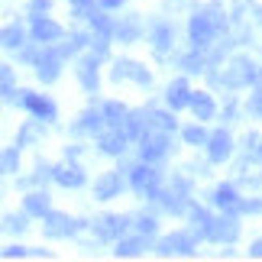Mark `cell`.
<instances>
[{"mask_svg":"<svg viewBox=\"0 0 262 262\" xmlns=\"http://www.w3.org/2000/svg\"><path fill=\"white\" fill-rule=\"evenodd\" d=\"M224 29H227V13H224L220 4H207L204 10H198V13L188 19V39H191L194 49H207Z\"/></svg>","mask_w":262,"mask_h":262,"instance_id":"1","label":"cell"},{"mask_svg":"<svg viewBox=\"0 0 262 262\" xmlns=\"http://www.w3.org/2000/svg\"><path fill=\"white\" fill-rule=\"evenodd\" d=\"M253 81H256V65L249 62L246 55H233V58H230V65L224 68V75H220V84L230 88V91L249 88Z\"/></svg>","mask_w":262,"mask_h":262,"instance_id":"2","label":"cell"},{"mask_svg":"<svg viewBox=\"0 0 262 262\" xmlns=\"http://www.w3.org/2000/svg\"><path fill=\"white\" fill-rule=\"evenodd\" d=\"M168 133L165 129H156V126H146V133L139 136V159L143 162H159V159L168 156Z\"/></svg>","mask_w":262,"mask_h":262,"instance_id":"3","label":"cell"},{"mask_svg":"<svg viewBox=\"0 0 262 262\" xmlns=\"http://www.w3.org/2000/svg\"><path fill=\"white\" fill-rule=\"evenodd\" d=\"M129 185H133V191L139 198H149V201H156L162 194V188H159V168H152V162L129 168Z\"/></svg>","mask_w":262,"mask_h":262,"instance_id":"4","label":"cell"},{"mask_svg":"<svg viewBox=\"0 0 262 262\" xmlns=\"http://www.w3.org/2000/svg\"><path fill=\"white\" fill-rule=\"evenodd\" d=\"M81 227H84L81 220H75L68 214H58V210H49V214L42 217V230H46L49 239H68V236H75Z\"/></svg>","mask_w":262,"mask_h":262,"instance_id":"5","label":"cell"},{"mask_svg":"<svg viewBox=\"0 0 262 262\" xmlns=\"http://www.w3.org/2000/svg\"><path fill=\"white\" fill-rule=\"evenodd\" d=\"M188 194H191L188 181L185 178H172V188H165L156 201H162V207L168 210V214H188V207H191Z\"/></svg>","mask_w":262,"mask_h":262,"instance_id":"6","label":"cell"},{"mask_svg":"<svg viewBox=\"0 0 262 262\" xmlns=\"http://www.w3.org/2000/svg\"><path fill=\"white\" fill-rule=\"evenodd\" d=\"M13 104L26 107L33 117L46 120V123H52V120L58 117V107H55V100H49L46 94H29V91H19V97H13Z\"/></svg>","mask_w":262,"mask_h":262,"instance_id":"7","label":"cell"},{"mask_svg":"<svg viewBox=\"0 0 262 262\" xmlns=\"http://www.w3.org/2000/svg\"><path fill=\"white\" fill-rule=\"evenodd\" d=\"M194 243H198V233H168L159 239L156 253L159 256H194Z\"/></svg>","mask_w":262,"mask_h":262,"instance_id":"8","label":"cell"},{"mask_svg":"<svg viewBox=\"0 0 262 262\" xmlns=\"http://www.w3.org/2000/svg\"><path fill=\"white\" fill-rule=\"evenodd\" d=\"M110 78H114V81H136L139 88H149V84H152V75H149L139 62H133V58H120V62H114Z\"/></svg>","mask_w":262,"mask_h":262,"instance_id":"9","label":"cell"},{"mask_svg":"<svg viewBox=\"0 0 262 262\" xmlns=\"http://www.w3.org/2000/svg\"><path fill=\"white\" fill-rule=\"evenodd\" d=\"M207 239H210V243H236V239H239L236 217L230 214V210H227V217H214L210 227H207Z\"/></svg>","mask_w":262,"mask_h":262,"instance_id":"10","label":"cell"},{"mask_svg":"<svg viewBox=\"0 0 262 262\" xmlns=\"http://www.w3.org/2000/svg\"><path fill=\"white\" fill-rule=\"evenodd\" d=\"M94 236L97 239H120L129 230V217H120V214H100L94 224Z\"/></svg>","mask_w":262,"mask_h":262,"instance_id":"11","label":"cell"},{"mask_svg":"<svg viewBox=\"0 0 262 262\" xmlns=\"http://www.w3.org/2000/svg\"><path fill=\"white\" fill-rule=\"evenodd\" d=\"M126 143H129V136H126V129H120V126H107V129L97 133V146H100V152H107V156H123Z\"/></svg>","mask_w":262,"mask_h":262,"instance_id":"12","label":"cell"},{"mask_svg":"<svg viewBox=\"0 0 262 262\" xmlns=\"http://www.w3.org/2000/svg\"><path fill=\"white\" fill-rule=\"evenodd\" d=\"M62 62H65V58L58 55V49H46V55L36 62V78L42 84L58 81V75H62Z\"/></svg>","mask_w":262,"mask_h":262,"instance_id":"13","label":"cell"},{"mask_svg":"<svg viewBox=\"0 0 262 262\" xmlns=\"http://www.w3.org/2000/svg\"><path fill=\"white\" fill-rule=\"evenodd\" d=\"M29 33H33V42L52 46V42H58V39H62V26H58L55 19H49V16H33Z\"/></svg>","mask_w":262,"mask_h":262,"instance_id":"14","label":"cell"},{"mask_svg":"<svg viewBox=\"0 0 262 262\" xmlns=\"http://www.w3.org/2000/svg\"><path fill=\"white\" fill-rule=\"evenodd\" d=\"M230 156H233V136L227 129H214L207 139V159L210 162H227Z\"/></svg>","mask_w":262,"mask_h":262,"instance_id":"15","label":"cell"},{"mask_svg":"<svg viewBox=\"0 0 262 262\" xmlns=\"http://www.w3.org/2000/svg\"><path fill=\"white\" fill-rule=\"evenodd\" d=\"M149 42H152V52H156L159 58H165L168 49H172V42H175V29H172V23H165V19L152 23V29H149Z\"/></svg>","mask_w":262,"mask_h":262,"instance_id":"16","label":"cell"},{"mask_svg":"<svg viewBox=\"0 0 262 262\" xmlns=\"http://www.w3.org/2000/svg\"><path fill=\"white\" fill-rule=\"evenodd\" d=\"M52 178H55L62 188H81V185H84V168L78 165V162H72V159H65L62 165L52 168Z\"/></svg>","mask_w":262,"mask_h":262,"instance_id":"17","label":"cell"},{"mask_svg":"<svg viewBox=\"0 0 262 262\" xmlns=\"http://www.w3.org/2000/svg\"><path fill=\"white\" fill-rule=\"evenodd\" d=\"M97 62H100L97 55H84L81 62H78V68H75L78 81H81V88L88 91V94H94L97 84H100V78H97Z\"/></svg>","mask_w":262,"mask_h":262,"instance_id":"18","label":"cell"},{"mask_svg":"<svg viewBox=\"0 0 262 262\" xmlns=\"http://www.w3.org/2000/svg\"><path fill=\"white\" fill-rule=\"evenodd\" d=\"M120 191H123V178H120V172H104V175L94 181V198L97 201L120 198Z\"/></svg>","mask_w":262,"mask_h":262,"instance_id":"19","label":"cell"},{"mask_svg":"<svg viewBox=\"0 0 262 262\" xmlns=\"http://www.w3.org/2000/svg\"><path fill=\"white\" fill-rule=\"evenodd\" d=\"M165 104L172 107V110H181V107H191V88L185 78H175L172 84H168L165 91Z\"/></svg>","mask_w":262,"mask_h":262,"instance_id":"20","label":"cell"},{"mask_svg":"<svg viewBox=\"0 0 262 262\" xmlns=\"http://www.w3.org/2000/svg\"><path fill=\"white\" fill-rule=\"evenodd\" d=\"M120 42H139V36H143V19L139 13H129L117 23V33H114Z\"/></svg>","mask_w":262,"mask_h":262,"instance_id":"21","label":"cell"},{"mask_svg":"<svg viewBox=\"0 0 262 262\" xmlns=\"http://www.w3.org/2000/svg\"><path fill=\"white\" fill-rule=\"evenodd\" d=\"M210 204L233 214V210L239 207V194H236V188H233V185H217L214 191H210Z\"/></svg>","mask_w":262,"mask_h":262,"instance_id":"22","label":"cell"},{"mask_svg":"<svg viewBox=\"0 0 262 262\" xmlns=\"http://www.w3.org/2000/svg\"><path fill=\"white\" fill-rule=\"evenodd\" d=\"M23 210L29 217H46L49 210H52V198H49L46 191H29L23 198Z\"/></svg>","mask_w":262,"mask_h":262,"instance_id":"23","label":"cell"},{"mask_svg":"<svg viewBox=\"0 0 262 262\" xmlns=\"http://www.w3.org/2000/svg\"><path fill=\"white\" fill-rule=\"evenodd\" d=\"M191 114H194L198 120H210V117L217 114L214 97H210L207 91H191Z\"/></svg>","mask_w":262,"mask_h":262,"instance_id":"24","label":"cell"},{"mask_svg":"<svg viewBox=\"0 0 262 262\" xmlns=\"http://www.w3.org/2000/svg\"><path fill=\"white\" fill-rule=\"evenodd\" d=\"M104 123H107V117H104V110H84L81 117H78V123L72 126L75 133H91V136H97L100 129H104Z\"/></svg>","mask_w":262,"mask_h":262,"instance_id":"25","label":"cell"},{"mask_svg":"<svg viewBox=\"0 0 262 262\" xmlns=\"http://www.w3.org/2000/svg\"><path fill=\"white\" fill-rule=\"evenodd\" d=\"M88 23H91V29H94L97 36H107V39H110V36L117 33V23H110V16L104 13V7H100V10H91Z\"/></svg>","mask_w":262,"mask_h":262,"instance_id":"26","label":"cell"},{"mask_svg":"<svg viewBox=\"0 0 262 262\" xmlns=\"http://www.w3.org/2000/svg\"><path fill=\"white\" fill-rule=\"evenodd\" d=\"M146 239H149V236H143V233H139V236H133V239H123V236H120V239H117V249H114V256H123V259H129V256H139V253L146 249Z\"/></svg>","mask_w":262,"mask_h":262,"instance_id":"27","label":"cell"},{"mask_svg":"<svg viewBox=\"0 0 262 262\" xmlns=\"http://www.w3.org/2000/svg\"><path fill=\"white\" fill-rule=\"evenodd\" d=\"M149 123L146 126H156V129H165V133H175L178 123H175V114H165V110H149L146 114Z\"/></svg>","mask_w":262,"mask_h":262,"instance_id":"28","label":"cell"},{"mask_svg":"<svg viewBox=\"0 0 262 262\" xmlns=\"http://www.w3.org/2000/svg\"><path fill=\"white\" fill-rule=\"evenodd\" d=\"M23 39H26V33H23V26H19V23H7L4 33H0L4 49H23Z\"/></svg>","mask_w":262,"mask_h":262,"instance_id":"29","label":"cell"},{"mask_svg":"<svg viewBox=\"0 0 262 262\" xmlns=\"http://www.w3.org/2000/svg\"><path fill=\"white\" fill-rule=\"evenodd\" d=\"M181 68L188 75H201V72H207V58L201 55V49H191L188 55H181Z\"/></svg>","mask_w":262,"mask_h":262,"instance_id":"30","label":"cell"},{"mask_svg":"<svg viewBox=\"0 0 262 262\" xmlns=\"http://www.w3.org/2000/svg\"><path fill=\"white\" fill-rule=\"evenodd\" d=\"M42 123H46V120H33V123H23V129H19V136H16V146H29V143H33V139H39V136H42Z\"/></svg>","mask_w":262,"mask_h":262,"instance_id":"31","label":"cell"},{"mask_svg":"<svg viewBox=\"0 0 262 262\" xmlns=\"http://www.w3.org/2000/svg\"><path fill=\"white\" fill-rule=\"evenodd\" d=\"M129 110L123 104H117V100H107L104 104V117H107V126H123V120H126Z\"/></svg>","mask_w":262,"mask_h":262,"instance_id":"32","label":"cell"},{"mask_svg":"<svg viewBox=\"0 0 262 262\" xmlns=\"http://www.w3.org/2000/svg\"><path fill=\"white\" fill-rule=\"evenodd\" d=\"M181 136H185L188 146H207V139H210V133L201 126V120H198L194 126H185V129H181Z\"/></svg>","mask_w":262,"mask_h":262,"instance_id":"33","label":"cell"},{"mask_svg":"<svg viewBox=\"0 0 262 262\" xmlns=\"http://www.w3.org/2000/svg\"><path fill=\"white\" fill-rule=\"evenodd\" d=\"M143 120H146V114H139V110H133V114H126V120H123V129H126V136L129 139H139L146 133L143 129Z\"/></svg>","mask_w":262,"mask_h":262,"instance_id":"34","label":"cell"},{"mask_svg":"<svg viewBox=\"0 0 262 262\" xmlns=\"http://www.w3.org/2000/svg\"><path fill=\"white\" fill-rule=\"evenodd\" d=\"M84 46H88V36H84V33H72V36H68V42L58 49V55H62V58H72V55L81 52Z\"/></svg>","mask_w":262,"mask_h":262,"instance_id":"35","label":"cell"},{"mask_svg":"<svg viewBox=\"0 0 262 262\" xmlns=\"http://www.w3.org/2000/svg\"><path fill=\"white\" fill-rule=\"evenodd\" d=\"M0 168H4V175H16V172H19V146H7V149H4Z\"/></svg>","mask_w":262,"mask_h":262,"instance_id":"36","label":"cell"},{"mask_svg":"<svg viewBox=\"0 0 262 262\" xmlns=\"http://www.w3.org/2000/svg\"><path fill=\"white\" fill-rule=\"evenodd\" d=\"M0 78H4V100H7V104H13V97H16V88H13V68H10V65H0Z\"/></svg>","mask_w":262,"mask_h":262,"instance_id":"37","label":"cell"},{"mask_svg":"<svg viewBox=\"0 0 262 262\" xmlns=\"http://www.w3.org/2000/svg\"><path fill=\"white\" fill-rule=\"evenodd\" d=\"M26 217H29L26 210H23L19 217H16V214H7V217H4V230H7V233H23V230L29 227V224H26Z\"/></svg>","mask_w":262,"mask_h":262,"instance_id":"38","label":"cell"},{"mask_svg":"<svg viewBox=\"0 0 262 262\" xmlns=\"http://www.w3.org/2000/svg\"><path fill=\"white\" fill-rule=\"evenodd\" d=\"M246 110L253 114L256 120H262V88H256L253 94H249V104H246Z\"/></svg>","mask_w":262,"mask_h":262,"instance_id":"39","label":"cell"},{"mask_svg":"<svg viewBox=\"0 0 262 262\" xmlns=\"http://www.w3.org/2000/svg\"><path fill=\"white\" fill-rule=\"evenodd\" d=\"M239 214H262V201L259 198H249V201H239Z\"/></svg>","mask_w":262,"mask_h":262,"instance_id":"40","label":"cell"},{"mask_svg":"<svg viewBox=\"0 0 262 262\" xmlns=\"http://www.w3.org/2000/svg\"><path fill=\"white\" fill-rule=\"evenodd\" d=\"M136 230H139L143 236H152V233H156V217H139Z\"/></svg>","mask_w":262,"mask_h":262,"instance_id":"41","label":"cell"},{"mask_svg":"<svg viewBox=\"0 0 262 262\" xmlns=\"http://www.w3.org/2000/svg\"><path fill=\"white\" fill-rule=\"evenodd\" d=\"M49 7H52V0H29V13L33 16H42Z\"/></svg>","mask_w":262,"mask_h":262,"instance_id":"42","label":"cell"},{"mask_svg":"<svg viewBox=\"0 0 262 262\" xmlns=\"http://www.w3.org/2000/svg\"><path fill=\"white\" fill-rule=\"evenodd\" d=\"M23 256H29L26 246H7L4 249V259H23Z\"/></svg>","mask_w":262,"mask_h":262,"instance_id":"43","label":"cell"},{"mask_svg":"<svg viewBox=\"0 0 262 262\" xmlns=\"http://www.w3.org/2000/svg\"><path fill=\"white\" fill-rule=\"evenodd\" d=\"M97 4H100V7H104V10H117V7H123V4H126V0H97Z\"/></svg>","mask_w":262,"mask_h":262,"instance_id":"44","label":"cell"},{"mask_svg":"<svg viewBox=\"0 0 262 262\" xmlns=\"http://www.w3.org/2000/svg\"><path fill=\"white\" fill-rule=\"evenodd\" d=\"M249 256H253V259H262V239H256V243L249 246Z\"/></svg>","mask_w":262,"mask_h":262,"instance_id":"45","label":"cell"},{"mask_svg":"<svg viewBox=\"0 0 262 262\" xmlns=\"http://www.w3.org/2000/svg\"><path fill=\"white\" fill-rule=\"evenodd\" d=\"M256 13H259V23H262V7H256Z\"/></svg>","mask_w":262,"mask_h":262,"instance_id":"46","label":"cell"},{"mask_svg":"<svg viewBox=\"0 0 262 262\" xmlns=\"http://www.w3.org/2000/svg\"><path fill=\"white\" fill-rule=\"evenodd\" d=\"M259 156H262V146H259Z\"/></svg>","mask_w":262,"mask_h":262,"instance_id":"47","label":"cell"}]
</instances>
